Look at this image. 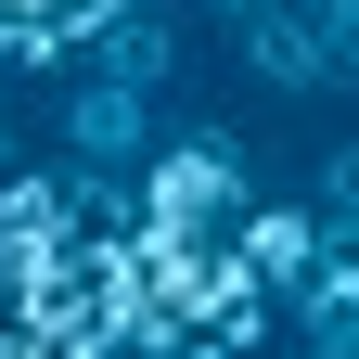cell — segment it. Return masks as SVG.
Here are the masks:
<instances>
[{"mask_svg":"<svg viewBox=\"0 0 359 359\" xmlns=\"http://www.w3.org/2000/svg\"><path fill=\"white\" fill-rule=\"evenodd\" d=\"M308 205H321V218H359V142L321 154V193H308Z\"/></svg>","mask_w":359,"mask_h":359,"instance_id":"cell-6","label":"cell"},{"mask_svg":"<svg viewBox=\"0 0 359 359\" xmlns=\"http://www.w3.org/2000/svg\"><path fill=\"white\" fill-rule=\"evenodd\" d=\"M231 26H244V65H257L269 90H321V77H334V26L295 13V0H244Z\"/></svg>","mask_w":359,"mask_h":359,"instance_id":"cell-3","label":"cell"},{"mask_svg":"<svg viewBox=\"0 0 359 359\" xmlns=\"http://www.w3.org/2000/svg\"><path fill=\"white\" fill-rule=\"evenodd\" d=\"M65 231V167H0V244H52Z\"/></svg>","mask_w":359,"mask_h":359,"instance_id":"cell-5","label":"cell"},{"mask_svg":"<svg viewBox=\"0 0 359 359\" xmlns=\"http://www.w3.org/2000/svg\"><path fill=\"white\" fill-rule=\"evenodd\" d=\"M65 154H77V167H142V154H154V90H128V77H77V103H65Z\"/></svg>","mask_w":359,"mask_h":359,"instance_id":"cell-2","label":"cell"},{"mask_svg":"<svg viewBox=\"0 0 359 359\" xmlns=\"http://www.w3.org/2000/svg\"><path fill=\"white\" fill-rule=\"evenodd\" d=\"M128 193H142V231H244L257 180H244V142L231 128H180L128 167Z\"/></svg>","mask_w":359,"mask_h":359,"instance_id":"cell-1","label":"cell"},{"mask_svg":"<svg viewBox=\"0 0 359 359\" xmlns=\"http://www.w3.org/2000/svg\"><path fill=\"white\" fill-rule=\"evenodd\" d=\"M0 167H13V116H0Z\"/></svg>","mask_w":359,"mask_h":359,"instance_id":"cell-7","label":"cell"},{"mask_svg":"<svg viewBox=\"0 0 359 359\" xmlns=\"http://www.w3.org/2000/svg\"><path fill=\"white\" fill-rule=\"evenodd\" d=\"M308 257H321V205H269V193H257V205H244V269H257L269 295H295Z\"/></svg>","mask_w":359,"mask_h":359,"instance_id":"cell-4","label":"cell"}]
</instances>
